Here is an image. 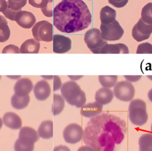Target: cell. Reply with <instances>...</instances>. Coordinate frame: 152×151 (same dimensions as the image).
Listing matches in <instances>:
<instances>
[{
    "instance_id": "1",
    "label": "cell",
    "mask_w": 152,
    "mask_h": 151,
    "mask_svg": "<svg viewBox=\"0 0 152 151\" xmlns=\"http://www.w3.org/2000/svg\"><path fill=\"white\" fill-rule=\"evenodd\" d=\"M126 124L119 117L109 113L93 117L87 124L84 142L96 151H116L126 133Z\"/></svg>"
},
{
    "instance_id": "2",
    "label": "cell",
    "mask_w": 152,
    "mask_h": 151,
    "mask_svg": "<svg viewBox=\"0 0 152 151\" xmlns=\"http://www.w3.org/2000/svg\"><path fill=\"white\" fill-rule=\"evenodd\" d=\"M91 23V12L83 0H62L53 9V23L62 33L81 31Z\"/></svg>"
},
{
    "instance_id": "3",
    "label": "cell",
    "mask_w": 152,
    "mask_h": 151,
    "mask_svg": "<svg viewBox=\"0 0 152 151\" xmlns=\"http://www.w3.org/2000/svg\"><path fill=\"white\" fill-rule=\"evenodd\" d=\"M61 92L65 100L71 105L81 108L86 104V93L75 81L71 80L63 83Z\"/></svg>"
},
{
    "instance_id": "4",
    "label": "cell",
    "mask_w": 152,
    "mask_h": 151,
    "mask_svg": "<svg viewBox=\"0 0 152 151\" xmlns=\"http://www.w3.org/2000/svg\"><path fill=\"white\" fill-rule=\"evenodd\" d=\"M128 112L129 120L134 125L141 126L148 120L146 103L142 99H132L129 105Z\"/></svg>"
},
{
    "instance_id": "5",
    "label": "cell",
    "mask_w": 152,
    "mask_h": 151,
    "mask_svg": "<svg viewBox=\"0 0 152 151\" xmlns=\"http://www.w3.org/2000/svg\"><path fill=\"white\" fill-rule=\"evenodd\" d=\"M84 40L93 54H100L102 48L107 44V41L102 37L100 30L97 28L88 30L84 34Z\"/></svg>"
},
{
    "instance_id": "6",
    "label": "cell",
    "mask_w": 152,
    "mask_h": 151,
    "mask_svg": "<svg viewBox=\"0 0 152 151\" xmlns=\"http://www.w3.org/2000/svg\"><path fill=\"white\" fill-rule=\"evenodd\" d=\"M31 31L33 37L38 41L51 42L53 40V25L48 21H38L34 24Z\"/></svg>"
},
{
    "instance_id": "7",
    "label": "cell",
    "mask_w": 152,
    "mask_h": 151,
    "mask_svg": "<svg viewBox=\"0 0 152 151\" xmlns=\"http://www.w3.org/2000/svg\"><path fill=\"white\" fill-rule=\"evenodd\" d=\"M100 30L102 37L106 41L118 40L122 37L124 33L123 28L116 20L109 24L101 23Z\"/></svg>"
},
{
    "instance_id": "8",
    "label": "cell",
    "mask_w": 152,
    "mask_h": 151,
    "mask_svg": "<svg viewBox=\"0 0 152 151\" xmlns=\"http://www.w3.org/2000/svg\"><path fill=\"white\" fill-rule=\"evenodd\" d=\"M135 92V87L133 84L127 80L117 83L113 90L114 96L118 99L125 102L132 100Z\"/></svg>"
},
{
    "instance_id": "9",
    "label": "cell",
    "mask_w": 152,
    "mask_h": 151,
    "mask_svg": "<svg viewBox=\"0 0 152 151\" xmlns=\"http://www.w3.org/2000/svg\"><path fill=\"white\" fill-rule=\"evenodd\" d=\"M84 131L82 127L77 123H71L66 125L63 131L65 141L68 143H77L83 137Z\"/></svg>"
},
{
    "instance_id": "10",
    "label": "cell",
    "mask_w": 152,
    "mask_h": 151,
    "mask_svg": "<svg viewBox=\"0 0 152 151\" xmlns=\"http://www.w3.org/2000/svg\"><path fill=\"white\" fill-rule=\"evenodd\" d=\"M152 33V24H147L140 18L132 29V36L137 42L148 39Z\"/></svg>"
},
{
    "instance_id": "11",
    "label": "cell",
    "mask_w": 152,
    "mask_h": 151,
    "mask_svg": "<svg viewBox=\"0 0 152 151\" xmlns=\"http://www.w3.org/2000/svg\"><path fill=\"white\" fill-rule=\"evenodd\" d=\"M37 131L33 128L25 126L21 127L18 134V140L23 145L31 146L39 140Z\"/></svg>"
},
{
    "instance_id": "12",
    "label": "cell",
    "mask_w": 152,
    "mask_h": 151,
    "mask_svg": "<svg viewBox=\"0 0 152 151\" xmlns=\"http://www.w3.org/2000/svg\"><path fill=\"white\" fill-rule=\"evenodd\" d=\"M53 52L56 54H64L71 48V40L62 34L53 36Z\"/></svg>"
},
{
    "instance_id": "13",
    "label": "cell",
    "mask_w": 152,
    "mask_h": 151,
    "mask_svg": "<svg viewBox=\"0 0 152 151\" xmlns=\"http://www.w3.org/2000/svg\"><path fill=\"white\" fill-rule=\"evenodd\" d=\"M36 21L34 14L27 11H20L15 17V21L24 29H30L36 23Z\"/></svg>"
},
{
    "instance_id": "14",
    "label": "cell",
    "mask_w": 152,
    "mask_h": 151,
    "mask_svg": "<svg viewBox=\"0 0 152 151\" xmlns=\"http://www.w3.org/2000/svg\"><path fill=\"white\" fill-rule=\"evenodd\" d=\"M33 88V84L31 80L26 77L18 79L14 86V93L20 97H24L28 95Z\"/></svg>"
},
{
    "instance_id": "15",
    "label": "cell",
    "mask_w": 152,
    "mask_h": 151,
    "mask_svg": "<svg viewBox=\"0 0 152 151\" xmlns=\"http://www.w3.org/2000/svg\"><path fill=\"white\" fill-rule=\"evenodd\" d=\"M33 92L37 100H44L49 96L51 89L49 83L46 80H41L33 87Z\"/></svg>"
},
{
    "instance_id": "16",
    "label": "cell",
    "mask_w": 152,
    "mask_h": 151,
    "mask_svg": "<svg viewBox=\"0 0 152 151\" xmlns=\"http://www.w3.org/2000/svg\"><path fill=\"white\" fill-rule=\"evenodd\" d=\"M103 109V105L95 101L85 104L81 107L80 112L84 117L90 118L99 115Z\"/></svg>"
},
{
    "instance_id": "17",
    "label": "cell",
    "mask_w": 152,
    "mask_h": 151,
    "mask_svg": "<svg viewBox=\"0 0 152 151\" xmlns=\"http://www.w3.org/2000/svg\"><path fill=\"white\" fill-rule=\"evenodd\" d=\"M3 123L8 127L17 130L22 126L21 118L17 114L12 112H7L2 117Z\"/></svg>"
},
{
    "instance_id": "18",
    "label": "cell",
    "mask_w": 152,
    "mask_h": 151,
    "mask_svg": "<svg viewBox=\"0 0 152 151\" xmlns=\"http://www.w3.org/2000/svg\"><path fill=\"white\" fill-rule=\"evenodd\" d=\"M114 94L110 88L101 87L95 93V100L99 103L106 105L110 103L113 99Z\"/></svg>"
},
{
    "instance_id": "19",
    "label": "cell",
    "mask_w": 152,
    "mask_h": 151,
    "mask_svg": "<svg viewBox=\"0 0 152 151\" xmlns=\"http://www.w3.org/2000/svg\"><path fill=\"white\" fill-rule=\"evenodd\" d=\"M40 44L35 39H29L24 41L20 46L21 54H37L39 51Z\"/></svg>"
},
{
    "instance_id": "20",
    "label": "cell",
    "mask_w": 152,
    "mask_h": 151,
    "mask_svg": "<svg viewBox=\"0 0 152 151\" xmlns=\"http://www.w3.org/2000/svg\"><path fill=\"white\" fill-rule=\"evenodd\" d=\"M129 49L124 43L106 44L101 49L100 54H128Z\"/></svg>"
},
{
    "instance_id": "21",
    "label": "cell",
    "mask_w": 152,
    "mask_h": 151,
    "mask_svg": "<svg viewBox=\"0 0 152 151\" xmlns=\"http://www.w3.org/2000/svg\"><path fill=\"white\" fill-rule=\"evenodd\" d=\"M116 12L109 6L103 7L100 11V20L102 24H109L116 20Z\"/></svg>"
},
{
    "instance_id": "22",
    "label": "cell",
    "mask_w": 152,
    "mask_h": 151,
    "mask_svg": "<svg viewBox=\"0 0 152 151\" xmlns=\"http://www.w3.org/2000/svg\"><path fill=\"white\" fill-rule=\"evenodd\" d=\"M39 137L43 139H49L53 137V122L51 120L42 121L37 130Z\"/></svg>"
},
{
    "instance_id": "23",
    "label": "cell",
    "mask_w": 152,
    "mask_h": 151,
    "mask_svg": "<svg viewBox=\"0 0 152 151\" xmlns=\"http://www.w3.org/2000/svg\"><path fill=\"white\" fill-rule=\"evenodd\" d=\"M139 151H152V133H144L138 140Z\"/></svg>"
},
{
    "instance_id": "24",
    "label": "cell",
    "mask_w": 152,
    "mask_h": 151,
    "mask_svg": "<svg viewBox=\"0 0 152 151\" xmlns=\"http://www.w3.org/2000/svg\"><path fill=\"white\" fill-rule=\"evenodd\" d=\"M30 100V97L29 95L20 97L14 93L11 98V103L13 108L17 109H21L27 106Z\"/></svg>"
},
{
    "instance_id": "25",
    "label": "cell",
    "mask_w": 152,
    "mask_h": 151,
    "mask_svg": "<svg viewBox=\"0 0 152 151\" xmlns=\"http://www.w3.org/2000/svg\"><path fill=\"white\" fill-rule=\"evenodd\" d=\"M53 102L52 106V112L54 115L60 114L65 107V99L59 94L53 95Z\"/></svg>"
},
{
    "instance_id": "26",
    "label": "cell",
    "mask_w": 152,
    "mask_h": 151,
    "mask_svg": "<svg viewBox=\"0 0 152 151\" xmlns=\"http://www.w3.org/2000/svg\"><path fill=\"white\" fill-rule=\"evenodd\" d=\"M10 36V29L7 20L0 15V42L7 41Z\"/></svg>"
},
{
    "instance_id": "27",
    "label": "cell",
    "mask_w": 152,
    "mask_h": 151,
    "mask_svg": "<svg viewBox=\"0 0 152 151\" xmlns=\"http://www.w3.org/2000/svg\"><path fill=\"white\" fill-rule=\"evenodd\" d=\"M99 81L104 87L110 88L115 86L118 80L117 76H99Z\"/></svg>"
},
{
    "instance_id": "28",
    "label": "cell",
    "mask_w": 152,
    "mask_h": 151,
    "mask_svg": "<svg viewBox=\"0 0 152 151\" xmlns=\"http://www.w3.org/2000/svg\"><path fill=\"white\" fill-rule=\"evenodd\" d=\"M150 6L151 2L145 4L142 8L141 18L142 21L147 24H152V17L150 14Z\"/></svg>"
},
{
    "instance_id": "29",
    "label": "cell",
    "mask_w": 152,
    "mask_h": 151,
    "mask_svg": "<svg viewBox=\"0 0 152 151\" xmlns=\"http://www.w3.org/2000/svg\"><path fill=\"white\" fill-rule=\"evenodd\" d=\"M27 0H8V6L14 10H21Z\"/></svg>"
},
{
    "instance_id": "30",
    "label": "cell",
    "mask_w": 152,
    "mask_h": 151,
    "mask_svg": "<svg viewBox=\"0 0 152 151\" xmlns=\"http://www.w3.org/2000/svg\"><path fill=\"white\" fill-rule=\"evenodd\" d=\"M137 54H152V44L144 42L138 45Z\"/></svg>"
},
{
    "instance_id": "31",
    "label": "cell",
    "mask_w": 152,
    "mask_h": 151,
    "mask_svg": "<svg viewBox=\"0 0 152 151\" xmlns=\"http://www.w3.org/2000/svg\"><path fill=\"white\" fill-rule=\"evenodd\" d=\"M34 147V144H32L31 146L23 145L18 140V139L16 140L14 145L15 151H33Z\"/></svg>"
},
{
    "instance_id": "32",
    "label": "cell",
    "mask_w": 152,
    "mask_h": 151,
    "mask_svg": "<svg viewBox=\"0 0 152 151\" xmlns=\"http://www.w3.org/2000/svg\"><path fill=\"white\" fill-rule=\"evenodd\" d=\"M53 0H49V2L48 3L47 5L45 8L41 9L42 13L46 17H50L53 16Z\"/></svg>"
},
{
    "instance_id": "33",
    "label": "cell",
    "mask_w": 152,
    "mask_h": 151,
    "mask_svg": "<svg viewBox=\"0 0 152 151\" xmlns=\"http://www.w3.org/2000/svg\"><path fill=\"white\" fill-rule=\"evenodd\" d=\"M20 11H21V10H14L8 6V7L6 8L5 11L2 12V13L5 16L6 18L10 19V20L15 21V17L17 13Z\"/></svg>"
},
{
    "instance_id": "34",
    "label": "cell",
    "mask_w": 152,
    "mask_h": 151,
    "mask_svg": "<svg viewBox=\"0 0 152 151\" xmlns=\"http://www.w3.org/2000/svg\"><path fill=\"white\" fill-rule=\"evenodd\" d=\"M29 4H30L31 6L38 8H45L49 0H28Z\"/></svg>"
},
{
    "instance_id": "35",
    "label": "cell",
    "mask_w": 152,
    "mask_h": 151,
    "mask_svg": "<svg viewBox=\"0 0 152 151\" xmlns=\"http://www.w3.org/2000/svg\"><path fill=\"white\" fill-rule=\"evenodd\" d=\"M2 54H7V53H14V54H19L20 53V49L14 45H8L4 47V48L2 51Z\"/></svg>"
},
{
    "instance_id": "36",
    "label": "cell",
    "mask_w": 152,
    "mask_h": 151,
    "mask_svg": "<svg viewBox=\"0 0 152 151\" xmlns=\"http://www.w3.org/2000/svg\"><path fill=\"white\" fill-rule=\"evenodd\" d=\"M129 0H108L110 4L116 8H122L125 7Z\"/></svg>"
},
{
    "instance_id": "37",
    "label": "cell",
    "mask_w": 152,
    "mask_h": 151,
    "mask_svg": "<svg viewBox=\"0 0 152 151\" xmlns=\"http://www.w3.org/2000/svg\"><path fill=\"white\" fill-rule=\"evenodd\" d=\"M53 91H56L58 89H61L62 86V82L61 78L58 76H53Z\"/></svg>"
},
{
    "instance_id": "38",
    "label": "cell",
    "mask_w": 152,
    "mask_h": 151,
    "mask_svg": "<svg viewBox=\"0 0 152 151\" xmlns=\"http://www.w3.org/2000/svg\"><path fill=\"white\" fill-rule=\"evenodd\" d=\"M124 77L128 81L135 82L138 81L141 78V76H124Z\"/></svg>"
},
{
    "instance_id": "39",
    "label": "cell",
    "mask_w": 152,
    "mask_h": 151,
    "mask_svg": "<svg viewBox=\"0 0 152 151\" xmlns=\"http://www.w3.org/2000/svg\"><path fill=\"white\" fill-rule=\"evenodd\" d=\"M53 151H71V150L68 146L65 145L60 144L55 146L53 149Z\"/></svg>"
},
{
    "instance_id": "40",
    "label": "cell",
    "mask_w": 152,
    "mask_h": 151,
    "mask_svg": "<svg viewBox=\"0 0 152 151\" xmlns=\"http://www.w3.org/2000/svg\"><path fill=\"white\" fill-rule=\"evenodd\" d=\"M8 7V2L6 0H0V12H3Z\"/></svg>"
},
{
    "instance_id": "41",
    "label": "cell",
    "mask_w": 152,
    "mask_h": 151,
    "mask_svg": "<svg viewBox=\"0 0 152 151\" xmlns=\"http://www.w3.org/2000/svg\"><path fill=\"white\" fill-rule=\"evenodd\" d=\"M77 151H96V150L90 146L85 145V146H82L80 147L78 149Z\"/></svg>"
},
{
    "instance_id": "42",
    "label": "cell",
    "mask_w": 152,
    "mask_h": 151,
    "mask_svg": "<svg viewBox=\"0 0 152 151\" xmlns=\"http://www.w3.org/2000/svg\"><path fill=\"white\" fill-rule=\"evenodd\" d=\"M83 76H68V77L71 80H77L81 77H83Z\"/></svg>"
},
{
    "instance_id": "43",
    "label": "cell",
    "mask_w": 152,
    "mask_h": 151,
    "mask_svg": "<svg viewBox=\"0 0 152 151\" xmlns=\"http://www.w3.org/2000/svg\"><path fill=\"white\" fill-rule=\"evenodd\" d=\"M147 96H148V99H150V100L151 102H152V89H151L148 92V94H147Z\"/></svg>"
},
{
    "instance_id": "44",
    "label": "cell",
    "mask_w": 152,
    "mask_h": 151,
    "mask_svg": "<svg viewBox=\"0 0 152 151\" xmlns=\"http://www.w3.org/2000/svg\"><path fill=\"white\" fill-rule=\"evenodd\" d=\"M42 77L45 80H50L53 78V76H42Z\"/></svg>"
},
{
    "instance_id": "45",
    "label": "cell",
    "mask_w": 152,
    "mask_h": 151,
    "mask_svg": "<svg viewBox=\"0 0 152 151\" xmlns=\"http://www.w3.org/2000/svg\"><path fill=\"white\" fill-rule=\"evenodd\" d=\"M7 77L10 78H12V79H17L18 78L20 77V76H7Z\"/></svg>"
},
{
    "instance_id": "46",
    "label": "cell",
    "mask_w": 152,
    "mask_h": 151,
    "mask_svg": "<svg viewBox=\"0 0 152 151\" xmlns=\"http://www.w3.org/2000/svg\"><path fill=\"white\" fill-rule=\"evenodd\" d=\"M4 123H3V121H2V119L0 118V129H1V128L2 127V124H3Z\"/></svg>"
},
{
    "instance_id": "47",
    "label": "cell",
    "mask_w": 152,
    "mask_h": 151,
    "mask_svg": "<svg viewBox=\"0 0 152 151\" xmlns=\"http://www.w3.org/2000/svg\"><path fill=\"white\" fill-rule=\"evenodd\" d=\"M150 14L152 17V2H151V6H150Z\"/></svg>"
},
{
    "instance_id": "48",
    "label": "cell",
    "mask_w": 152,
    "mask_h": 151,
    "mask_svg": "<svg viewBox=\"0 0 152 151\" xmlns=\"http://www.w3.org/2000/svg\"><path fill=\"white\" fill-rule=\"evenodd\" d=\"M147 77L150 78L151 80H152V76H147Z\"/></svg>"
},
{
    "instance_id": "49",
    "label": "cell",
    "mask_w": 152,
    "mask_h": 151,
    "mask_svg": "<svg viewBox=\"0 0 152 151\" xmlns=\"http://www.w3.org/2000/svg\"><path fill=\"white\" fill-rule=\"evenodd\" d=\"M151 131L152 132V123H151Z\"/></svg>"
},
{
    "instance_id": "50",
    "label": "cell",
    "mask_w": 152,
    "mask_h": 151,
    "mask_svg": "<svg viewBox=\"0 0 152 151\" xmlns=\"http://www.w3.org/2000/svg\"><path fill=\"white\" fill-rule=\"evenodd\" d=\"M1 76H0V80H1Z\"/></svg>"
}]
</instances>
